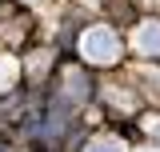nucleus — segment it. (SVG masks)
<instances>
[{
    "instance_id": "obj_4",
    "label": "nucleus",
    "mask_w": 160,
    "mask_h": 152,
    "mask_svg": "<svg viewBox=\"0 0 160 152\" xmlns=\"http://www.w3.org/2000/svg\"><path fill=\"white\" fill-rule=\"evenodd\" d=\"M12 76H16V64H12L8 56H0V88H8V84H12Z\"/></svg>"
},
{
    "instance_id": "obj_3",
    "label": "nucleus",
    "mask_w": 160,
    "mask_h": 152,
    "mask_svg": "<svg viewBox=\"0 0 160 152\" xmlns=\"http://www.w3.org/2000/svg\"><path fill=\"white\" fill-rule=\"evenodd\" d=\"M84 152H124V144H120V140H112V136H100V140H92Z\"/></svg>"
},
{
    "instance_id": "obj_5",
    "label": "nucleus",
    "mask_w": 160,
    "mask_h": 152,
    "mask_svg": "<svg viewBox=\"0 0 160 152\" xmlns=\"http://www.w3.org/2000/svg\"><path fill=\"white\" fill-rule=\"evenodd\" d=\"M68 88H72V100H80V96H84V76H80V72H68Z\"/></svg>"
},
{
    "instance_id": "obj_2",
    "label": "nucleus",
    "mask_w": 160,
    "mask_h": 152,
    "mask_svg": "<svg viewBox=\"0 0 160 152\" xmlns=\"http://www.w3.org/2000/svg\"><path fill=\"white\" fill-rule=\"evenodd\" d=\"M136 48L148 52V56L160 52V20H144V24L136 28Z\"/></svg>"
},
{
    "instance_id": "obj_1",
    "label": "nucleus",
    "mask_w": 160,
    "mask_h": 152,
    "mask_svg": "<svg viewBox=\"0 0 160 152\" xmlns=\"http://www.w3.org/2000/svg\"><path fill=\"white\" fill-rule=\"evenodd\" d=\"M80 56L88 64H112L120 56V40L112 36V28H88L80 36Z\"/></svg>"
}]
</instances>
